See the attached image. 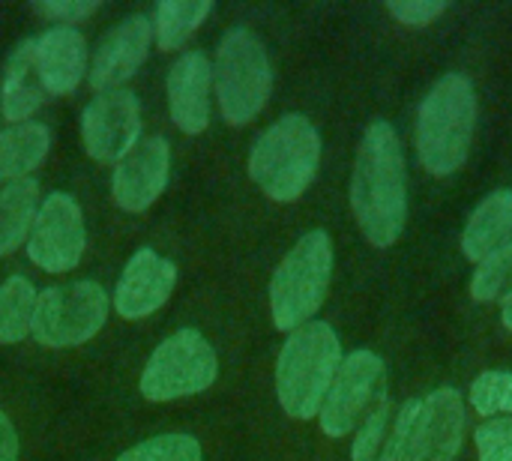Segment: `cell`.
Masks as SVG:
<instances>
[{"instance_id": "cell-1", "label": "cell", "mask_w": 512, "mask_h": 461, "mask_svg": "<svg viewBox=\"0 0 512 461\" xmlns=\"http://www.w3.org/2000/svg\"><path fill=\"white\" fill-rule=\"evenodd\" d=\"M351 207L372 246L387 249L402 237L408 219V174L402 144L387 120H375L360 141Z\"/></svg>"}, {"instance_id": "cell-2", "label": "cell", "mask_w": 512, "mask_h": 461, "mask_svg": "<svg viewBox=\"0 0 512 461\" xmlns=\"http://www.w3.org/2000/svg\"><path fill=\"white\" fill-rule=\"evenodd\" d=\"M477 93L471 78L450 72L423 99L417 114V156L435 177L456 174L471 150Z\"/></svg>"}, {"instance_id": "cell-3", "label": "cell", "mask_w": 512, "mask_h": 461, "mask_svg": "<svg viewBox=\"0 0 512 461\" xmlns=\"http://www.w3.org/2000/svg\"><path fill=\"white\" fill-rule=\"evenodd\" d=\"M342 345L330 324L309 321L294 330L276 363L279 405L294 420H312L339 372Z\"/></svg>"}, {"instance_id": "cell-4", "label": "cell", "mask_w": 512, "mask_h": 461, "mask_svg": "<svg viewBox=\"0 0 512 461\" xmlns=\"http://www.w3.org/2000/svg\"><path fill=\"white\" fill-rule=\"evenodd\" d=\"M321 135L303 114H285L252 147L249 174L273 201H297L315 180Z\"/></svg>"}, {"instance_id": "cell-5", "label": "cell", "mask_w": 512, "mask_h": 461, "mask_svg": "<svg viewBox=\"0 0 512 461\" xmlns=\"http://www.w3.org/2000/svg\"><path fill=\"white\" fill-rule=\"evenodd\" d=\"M333 276V243L327 231H309L285 255L270 282V312L282 333H294L321 309Z\"/></svg>"}, {"instance_id": "cell-6", "label": "cell", "mask_w": 512, "mask_h": 461, "mask_svg": "<svg viewBox=\"0 0 512 461\" xmlns=\"http://www.w3.org/2000/svg\"><path fill=\"white\" fill-rule=\"evenodd\" d=\"M273 90V66L264 42L249 27H231L216 51L219 111L231 126H246L267 105Z\"/></svg>"}, {"instance_id": "cell-7", "label": "cell", "mask_w": 512, "mask_h": 461, "mask_svg": "<svg viewBox=\"0 0 512 461\" xmlns=\"http://www.w3.org/2000/svg\"><path fill=\"white\" fill-rule=\"evenodd\" d=\"M219 375L213 345L198 330H180L165 339L141 375V393L150 402H174L204 393Z\"/></svg>"}, {"instance_id": "cell-8", "label": "cell", "mask_w": 512, "mask_h": 461, "mask_svg": "<svg viewBox=\"0 0 512 461\" xmlns=\"http://www.w3.org/2000/svg\"><path fill=\"white\" fill-rule=\"evenodd\" d=\"M108 318V297L96 282L57 285L36 297L33 339L45 348H72L93 339Z\"/></svg>"}, {"instance_id": "cell-9", "label": "cell", "mask_w": 512, "mask_h": 461, "mask_svg": "<svg viewBox=\"0 0 512 461\" xmlns=\"http://www.w3.org/2000/svg\"><path fill=\"white\" fill-rule=\"evenodd\" d=\"M387 399V369L372 351H354L339 363V372L318 411L321 429L330 438L354 432Z\"/></svg>"}, {"instance_id": "cell-10", "label": "cell", "mask_w": 512, "mask_h": 461, "mask_svg": "<svg viewBox=\"0 0 512 461\" xmlns=\"http://www.w3.org/2000/svg\"><path fill=\"white\" fill-rule=\"evenodd\" d=\"M87 231L81 207L66 192H51L33 219L30 237H27V255L36 267L48 273H66L78 267L84 255Z\"/></svg>"}, {"instance_id": "cell-11", "label": "cell", "mask_w": 512, "mask_h": 461, "mask_svg": "<svg viewBox=\"0 0 512 461\" xmlns=\"http://www.w3.org/2000/svg\"><path fill=\"white\" fill-rule=\"evenodd\" d=\"M465 438V402L459 390L444 387L417 402L411 429L396 461H453Z\"/></svg>"}, {"instance_id": "cell-12", "label": "cell", "mask_w": 512, "mask_h": 461, "mask_svg": "<svg viewBox=\"0 0 512 461\" xmlns=\"http://www.w3.org/2000/svg\"><path fill=\"white\" fill-rule=\"evenodd\" d=\"M138 135H141V111L135 93L105 90L84 108L81 138L90 159L117 165L138 144Z\"/></svg>"}, {"instance_id": "cell-13", "label": "cell", "mask_w": 512, "mask_h": 461, "mask_svg": "<svg viewBox=\"0 0 512 461\" xmlns=\"http://www.w3.org/2000/svg\"><path fill=\"white\" fill-rule=\"evenodd\" d=\"M168 168H171V153L168 141L153 135L138 141L126 159L117 162L114 168V201L126 213H144L168 186Z\"/></svg>"}, {"instance_id": "cell-14", "label": "cell", "mask_w": 512, "mask_h": 461, "mask_svg": "<svg viewBox=\"0 0 512 461\" xmlns=\"http://www.w3.org/2000/svg\"><path fill=\"white\" fill-rule=\"evenodd\" d=\"M174 282H177V267L168 258H162L153 249H138L129 258L114 294V306L120 318L138 321L159 312L168 303Z\"/></svg>"}, {"instance_id": "cell-15", "label": "cell", "mask_w": 512, "mask_h": 461, "mask_svg": "<svg viewBox=\"0 0 512 461\" xmlns=\"http://www.w3.org/2000/svg\"><path fill=\"white\" fill-rule=\"evenodd\" d=\"M150 30L153 24L147 15H126L120 24H114L96 48L90 66V87L105 93L129 81L147 57Z\"/></svg>"}, {"instance_id": "cell-16", "label": "cell", "mask_w": 512, "mask_h": 461, "mask_svg": "<svg viewBox=\"0 0 512 461\" xmlns=\"http://www.w3.org/2000/svg\"><path fill=\"white\" fill-rule=\"evenodd\" d=\"M210 60L204 51L183 54L168 72V111L180 132L198 135L210 123Z\"/></svg>"}, {"instance_id": "cell-17", "label": "cell", "mask_w": 512, "mask_h": 461, "mask_svg": "<svg viewBox=\"0 0 512 461\" xmlns=\"http://www.w3.org/2000/svg\"><path fill=\"white\" fill-rule=\"evenodd\" d=\"M36 69L42 90L66 96L78 87L87 69V42L75 27H51L36 39Z\"/></svg>"}, {"instance_id": "cell-18", "label": "cell", "mask_w": 512, "mask_h": 461, "mask_svg": "<svg viewBox=\"0 0 512 461\" xmlns=\"http://www.w3.org/2000/svg\"><path fill=\"white\" fill-rule=\"evenodd\" d=\"M417 411V399H408L402 405H393L390 399H384L363 423L351 459L354 461H396L402 453L405 435L411 429Z\"/></svg>"}, {"instance_id": "cell-19", "label": "cell", "mask_w": 512, "mask_h": 461, "mask_svg": "<svg viewBox=\"0 0 512 461\" xmlns=\"http://www.w3.org/2000/svg\"><path fill=\"white\" fill-rule=\"evenodd\" d=\"M45 90L36 69V39H24L12 48L3 84H0V114L15 123H27V117L42 105Z\"/></svg>"}, {"instance_id": "cell-20", "label": "cell", "mask_w": 512, "mask_h": 461, "mask_svg": "<svg viewBox=\"0 0 512 461\" xmlns=\"http://www.w3.org/2000/svg\"><path fill=\"white\" fill-rule=\"evenodd\" d=\"M512 243V189L492 192L468 219L462 234V252L483 264L489 255Z\"/></svg>"}, {"instance_id": "cell-21", "label": "cell", "mask_w": 512, "mask_h": 461, "mask_svg": "<svg viewBox=\"0 0 512 461\" xmlns=\"http://www.w3.org/2000/svg\"><path fill=\"white\" fill-rule=\"evenodd\" d=\"M51 147V132L42 123H15L0 129V180H24L42 165Z\"/></svg>"}, {"instance_id": "cell-22", "label": "cell", "mask_w": 512, "mask_h": 461, "mask_svg": "<svg viewBox=\"0 0 512 461\" xmlns=\"http://www.w3.org/2000/svg\"><path fill=\"white\" fill-rule=\"evenodd\" d=\"M39 210V183L24 177V180H12L3 192H0V258L12 255L33 228Z\"/></svg>"}, {"instance_id": "cell-23", "label": "cell", "mask_w": 512, "mask_h": 461, "mask_svg": "<svg viewBox=\"0 0 512 461\" xmlns=\"http://www.w3.org/2000/svg\"><path fill=\"white\" fill-rule=\"evenodd\" d=\"M210 0H162L156 6V45L162 51H177L210 15Z\"/></svg>"}, {"instance_id": "cell-24", "label": "cell", "mask_w": 512, "mask_h": 461, "mask_svg": "<svg viewBox=\"0 0 512 461\" xmlns=\"http://www.w3.org/2000/svg\"><path fill=\"white\" fill-rule=\"evenodd\" d=\"M36 291L24 276H9L0 285V345L21 342L30 330Z\"/></svg>"}, {"instance_id": "cell-25", "label": "cell", "mask_w": 512, "mask_h": 461, "mask_svg": "<svg viewBox=\"0 0 512 461\" xmlns=\"http://www.w3.org/2000/svg\"><path fill=\"white\" fill-rule=\"evenodd\" d=\"M471 297L480 300V303L512 297V243L507 249L489 255L477 267V273L471 279Z\"/></svg>"}, {"instance_id": "cell-26", "label": "cell", "mask_w": 512, "mask_h": 461, "mask_svg": "<svg viewBox=\"0 0 512 461\" xmlns=\"http://www.w3.org/2000/svg\"><path fill=\"white\" fill-rule=\"evenodd\" d=\"M117 461H201V447L189 435H159L126 450Z\"/></svg>"}, {"instance_id": "cell-27", "label": "cell", "mask_w": 512, "mask_h": 461, "mask_svg": "<svg viewBox=\"0 0 512 461\" xmlns=\"http://www.w3.org/2000/svg\"><path fill=\"white\" fill-rule=\"evenodd\" d=\"M471 408L483 417L512 411V372H483L471 384Z\"/></svg>"}, {"instance_id": "cell-28", "label": "cell", "mask_w": 512, "mask_h": 461, "mask_svg": "<svg viewBox=\"0 0 512 461\" xmlns=\"http://www.w3.org/2000/svg\"><path fill=\"white\" fill-rule=\"evenodd\" d=\"M480 461H512V420H492L477 429Z\"/></svg>"}, {"instance_id": "cell-29", "label": "cell", "mask_w": 512, "mask_h": 461, "mask_svg": "<svg viewBox=\"0 0 512 461\" xmlns=\"http://www.w3.org/2000/svg\"><path fill=\"white\" fill-rule=\"evenodd\" d=\"M447 9H450V3H444V0H390L387 3V12L411 27H426Z\"/></svg>"}, {"instance_id": "cell-30", "label": "cell", "mask_w": 512, "mask_h": 461, "mask_svg": "<svg viewBox=\"0 0 512 461\" xmlns=\"http://www.w3.org/2000/svg\"><path fill=\"white\" fill-rule=\"evenodd\" d=\"M33 9L51 21H63L66 24H75V21H84L87 15H93L99 9V0H39L33 3Z\"/></svg>"}, {"instance_id": "cell-31", "label": "cell", "mask_w": 512, "mask_h": 461, "mask_svg": "<svg viewBox=\"0 0 512 461\" xmlns=\"http://www.w3.org/2000/svg\"><path fill=\"white\" fill-rule=\"evenodd\" d=\"M15 459H18V435H15V426L9 423V417L0 411V461Z\"/></svg>"}, {"instance_id": "cell-32", "label": "cell", "mask_w": 512, "mask_h": 461, "mask_svg": "<svg viewBox=\"0 0 512 461\" xmlns=\"http://www.w3.org/2000/svg\"><path fill=\"white\" fill-rule=\"evenodd\" d=\"M501 315H504V327L512 333V297L504 300V312H501Z\"/></svg>"}]
</instances>
